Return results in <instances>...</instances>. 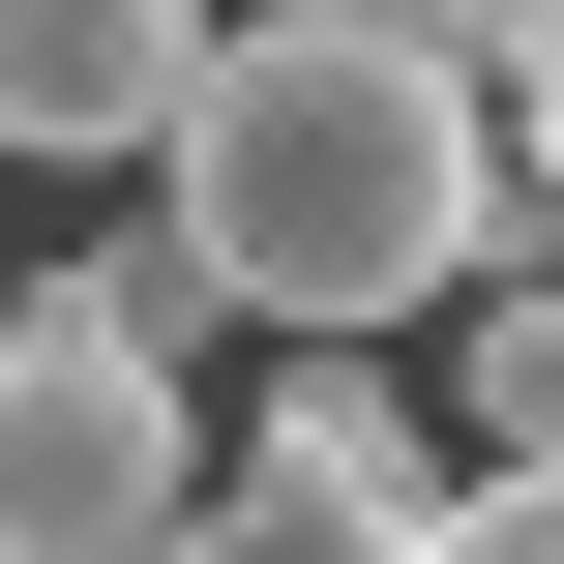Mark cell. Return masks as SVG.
<instances>
[{"instance_id":"6da1fadb","label":"cell","mask_w":564,"mask_h":564,"mask_svg":"<svg viewBox=\"0 0 564 564\" xmlns=\"http://www.w3.org/2000/svg\"><path fill=\"white\" fill-rule=\"evenodd\" d=\"M149 178H178V238L238 268V327H416V297L506 268V119H476V59L387 30V0L208 30V89H178Z\"/></svg>"},{"instance_id":"7a4b0ae2","label":"cell","mask_w":564,"mask_h":564,"mask_svg":"<svg viewBox=\"0 0 564 564\" xmlns=\"http://www.w3.org/2000/svg\"><path fill=\"white\" fill-rule=\"evenodd\" d=\"M178 506H208V387L30 297L0 327V564H149Z\"/></svg>"},{"instance_id":"3957f363","label":"cell","mask_w":564,"mask_h":564,"mask_svg":"<svg viewBox=\"0 0 564 564\" xmlns=\"http://www.w3.org/2000/svg\"><path fill=\"white\" fill-rule=\"evenodd\" d=\"M208 89V0H0V178H149Z\"/></svg>"},{"instance_id":"277c9868","label":"cell","mask_w":564,"mask_h":564,"mask_svg":"<svg viewBox=\"0 0 564 564\" xmlns=\"http://www.w3.org/2000/svg\"><path fill=\"white\" fill-rule=\"evenodd\" d=\"M268 506H357V535H446V446L387 387H268Z\"/></svg>"},{"instance_id":"5b68a950","label":"cell","mask_w":564,"mask_h":564,"mask_svg":"<svg viewBox=\"0 0 564 564\" xmlns=\"http://www.w3.org/2000/svg\"><path fill=\"white\" fill-rule=\"evenodd\" d=\"M446 476H564V297H476V357H446Z\"/></svg>"},{"instance_id":"8992f818","label":"cell","mask_w":564,"mask_h":564,"mask_svg":"<svg viewBox=\"0 0 564 564\" xmlns=\"http://www.w3.org/2000/svg\"><path fill=\"white\" fill-rule=\"evenodd\" d=\"M59 327H119V357H238V268L149 208V238H89V268H59Z\"/></svg>"},{"instance_id":"52a82bcc","label":"cell","mask_w":564,"mask_h":564,"mask_svg":"<svg viewBox=\"0 0 564 564\" xmlns=\"http://www.w3.org/2000/svg\"><path fill=\"white\" fill-rule=\"evenodd\" d=\"M476 119H506V178H564V30H476Z\"/></svg>"},{"instance_id":"ba28073f","label":"cell","mask_w":564,"mask_h":564,"mask_svg":"<svg viewBox=\"0 0 564 564\" xmlns=\"http://www.w3.org/2000/svg\"><path fill=\"white\" fill-rule=\"evenodd\" d=\"M416 564H564V476H446V535Z\"/></svg>"},{"instance_id":"9c48e42d","label":"cell","mask_w":564,"mask_h":564,"mask_svg":"<svg viewBox=\"0 0 564 564\" xmlns=\"http://www.w3.org/2000/svg\"><path fill=\"white\" fill-rule=\"evenodd\" d=\"M387 30H446V59H476V30H564V0H387Z\"/></svg>"},{"instance_id":"30bf717a","label":"cell","mask_w":564,"mask_h":564,"mask_svg":"<svg viewBox=\"0 0 564 564\" xmlns=\"http://www.w3.org/2000/svg\"><path fill=\"white\" fill-rule=\"evenodd\" d=\"M208 30H268V0H208Z\"/></svg>"}]
</instances>
